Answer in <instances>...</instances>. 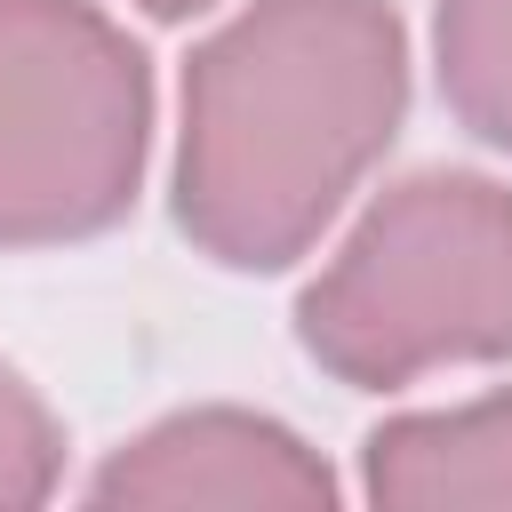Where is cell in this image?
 Returning a JSON list of instances; mask_svg holds the SVG:
<instances>
[{"label":"cell","mask_w":512,"mask_h":512,"mask_svg":"<svg viewBox=\"0 0 512 512\" xmlns=\"http://www.w3.org/2000/svg\"><path fill=\"white\" fill-rule=\"evenodd\" d=\"M88 504H128V512H312L336 504V472L304 432H288L264 408H176L120 440Z\"/></svg>","instance_id":"obj_4"},{"label":"cell","mask_w":512,"mask_h":512,"mask_svg":"<svg viewBox=\"0 0 512 512\" xmlns=\"http://www.w3.org/2000/svg\"><path fill=\"white\" fill-rule=\"evenodd\" d=\"M296 344L344 392L512 360V184L472 168L384 184L304 280Z\"/></svg>","instance_id":"obj_2"},{"label":"cell","mask_w":512,"mask_h":512,"mask_svg":"<svg viewBox=\"0 0 512 512\" xmlns=\"http://www.w3.org/2000/svg\"><path fill=\"white\" fill-rule=\"evenodd\" d=\"M152 160V56L96 0H0V248L112 232Z\"/></svg>","instance_id":"obj_3"},{"label":"cell","mask_w":512,"mask_h":512,"mask_svg":"<svg viewBox=\"0 0 512 512\" xmlns=\"http://www.w3.org/2000/svg\"><path fill=\"white\" fill-rule=\"evenodd\" d=\"M432 72L456 128L512 152V0H440L432 8Z\"/></svg>","instance_id":"obj_6"},{"label":"cell","mask_w":512,"mask_h":512,"mask_svg":"<svg viewBox=\"0 0 512 512\" xmlns=\"http://www.w3.org/2000/svg\"><path fill=\"white\" fill-rule=\"evenodd\" d=\"M360 496L384 512H512V384L384 416L360 440Z\"/></svg>","instance_id":"obj_5"},{"label":"cell","mask_w":512,"mask_h":512,"mask_svg":"<svg viewBox=\"0 0 512 512\" xmlns=\"http://www.w3.org/2000/svg\"><path fill=\"white\" fill-rule=\"evenodd\" d=\"M408 120L392 0H240L184 64L176 232L224 272H288Z\"/></svg>","instance_id":"obj_1"},{"label":"cell","mask_w":512,"mask_h":512,"mask_svg":"<svg viewBox=\"0 0 512 512\" xmlns=\"http://www.w3.org/2000/svg\"><path fill=\"white\" fill-rule=\"evenodd\" d=\"M56 480H64V424H56L48 400L0 360V512L48 504Z\"/></svg>","instance_id":"obj_7"},{"label":"cell","mask_w":512,"mask_h":512,"mask_svg":"<svg viewBox=\"0 0 512 512\" xmlns=\"http://www.w3.org/2000/svg\"><path fill=\"white\" fill-rule=\"evenodd\" d=\"M144 16H160V24H184V16H208L216 0H136Z\"/></svg>","instance_id":"obj_8"}]
</instances>
